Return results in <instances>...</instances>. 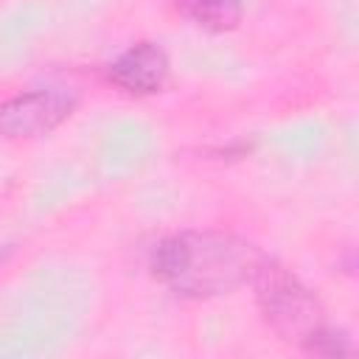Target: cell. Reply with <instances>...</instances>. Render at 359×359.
<instances>
[{
	"label": "cell",
	"instance_id": "cell-3",
	"mask_svg": "<svg viewBox=\"0 0 359 359\" xmlns=\"http://www.w3.org/2000/svg\"><path fill=\"white\" fill-rule=\"evenodd\" d=\"M76 107V95L62 87H45L22 93L0 104V135L6 137H36L56 129Z\"/></svg>",
	"mask_w": 359,
	"mask_h": 359
},
{
	"label": "cell",
	"instance_id": "cell-2",
	"mask_svg": "<svg viewBox=\"0 0 359 359\" xmlns=\"http://www.w3.org/2000/svg\"><path fill=\"white\" fill-rule=\"evenodd\" d=\"M252 283L261 314L283 339L320 356H337L353 351L345 334L325 325L323 306L314 297V292L286 266L264 258Z\"/></svg>",
	"mask_w": 359,
	"mask_h": 359
},
{
	"label": "cell",
	"instance_id": "cell-5",
	"mask_svg": "<svg viewBox=\"0 0 359 359\" xmlns=\"http://www.w3.org/2000/svg\"><path fill=\"white\" fill-rule=\"evenodd\" d=\"M177 8L208 31H230L241 20V0H174Z\"/></svg>",
	"mask_w": 359,
	"mask_h": 359
},
{
	"label": "cell",
	"instance_id": "cell-4",
	"mask_svg": "<svg viewBox=\"0 0 359 359\" xmlns=\"http://www.w3.org/2000/svg\"><path fill=\"white\" fill-rule=\"evenodd\" d=\"M109 79L126 93L151 95L168 79V56L154 42H137L109 65Z\"/></svg>",
	"mask_w": 359,
	"mask_h": 359
},
{
	"label": "cell",
	"instance_id": "cell-1",
	"mask_svg": "<svg viewBox=\"0 0 359 359\" xmlns=\"http://www.w3.org/2000/svg\"><path fill=\"white\" fill-rule=\"evenodd\" d=\"M264 252L219 230H185L163 238L154 247L151 269L154 275L185 297H213L252 283L264 264Z\"/></svg>",
	"mask_w": 359,
	"mask_h": 359
}]
</instances>
